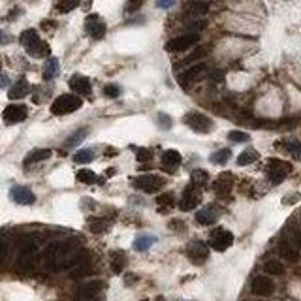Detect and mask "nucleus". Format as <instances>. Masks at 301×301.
<instances>
[{
    "label": "nucleus",
    "instance_id": "obj_1",
    "mask_svg": "<svg viewBox=\"0 0 301 301\" xmlns=\"http://www.w3.org/2000/svg\"><path fill=\"white\" fill-rule=\"evenodd\" d=\"M19 42H21V46L25 47V51H27L28 55L34 56V58H44V56H49V53H51L49 44H46V42L40 38V34H38L34 28L23 30L21 36H19Z\"/></svg>",
    "mask_w": 301,
    "mask_h": 301
},
{
    "label": "nucleus",
    "instance_id": "obj_2",
    "mask_svg": "<svg viewBox=\"0 0 301 301\" xmlns=\"http://www.w3.org/2000/svg\"><path fill=\"white\" fill-rule=\"evenodd\" d=\"M81 105H83L81 96H77V94H60L51 103V113L53 115H68V113L77 111Z\"/></svg>",
    "mask_w": 301,
    "mask_h": 301
},
{
    "label": "nucleus",
    "instance_id": "obj_3",
    "mask_svg": "<svg viewBox=\"0 0 301 301\" xmlns=\"http://www.w3.org/2000/svg\"><path fill=\"white\" fill-rule=\"evenodd\" d=\"M40 245H42V237L38 234H28L21 239V256H19L21 267L30 269V265H32L30 260H32V256L36 254L38 249H40Z\"/></svg>",
    "mask_w": 301,
    "mask_h": 301
},
{
    "label": "nucleus",
    "instance_id": "obj_4",
    "mask_svg": "<svg viewBox=\"0 0 301 301\" xmlns=\"http://www.w3.org/2000/svg\"><path fill=\"white\" fill-rule=\"evenodd\" d=\"M183 121L190 130L198 132V134H209L213 130V119H209L203 113H187Z\"/></svg>",
    "mask_w": 301,
    "mask_h": 301
},
{
    "label": "nucleus",
    "instance_id": "obj_5",
    "mask_svg": "<svg viewBox=\"0 0 301 301\" xmlns=\"http://www.w3.org/2000/svg\"><path fill=\"white\" fill-rule=\"evenodd\" d=\"M198 42H200V34L198 32H188V34L169 40L166 44V51H169V53H183V51H188L190 47L196 46Z\"/></svg>",
    "mask_w": 301,
    "mask_h": 301
},
{
    "label": "nucleus",
    "instance_id": "obj_6",
    "mask_svg": "<svg viewBox=\"0 0 301 301\" xmlns=\"http://www.w3.org/2000/svg\"><path fill=\"white\" fill-rule=\"evenodd\" d=\"M134 187L140 188L141 192H145V194H154V192H158L160 188L164 187V179L160 177V175H140V177H136L134 181Z\"/></svg>",
    "mask_w": 301,
    "mask_h": 301
},
{
    "label": "nucleus",
    "instance_id": "obj_7",
    "mask_svg": "<svg viewBox=\"0 0 301 301\" xmlns=\"http://www.w3.org/2000/svg\"><path fill=\"white\" fill-rule=\"evenodd\" d=\"M85 30L93 40H102L105 36V32H107V27H105V21L100 15L91 13L85 19Z\"/></svg>",
    "mask_w": 301,
    "mask_h": 301
},
{
    "label": "nucleus",
    "instance_id": "obj_8",
    "mask_svg": "<svg viewBox=\"0 0 301 301\" xmlns=\"http://www.w3.org/2000/svg\"><path fill=\"white\" fill-rule=\"evenodd\" d=\"M292 166L284 160H269V168H267V175L273 185H281L282 181L286 179V175L290 173Z\"/></svg>",
    "mask_w": 301,
    "mask_h": 301
},
{
    "label": "nucleus",
    "instance_id": "obj_9",
    "mask_svg": "<svg viewBox=\"0 0 301 301\" xmlns=\"http://www.w3.org/2000/svg\"><path fill=\"white\" fill-rule=\"evenodd\" d=\"M234 243V234L232 232H228L224 228H220V230H215L213 234H211V239H209V245H211V249H215L218 252H224L228 251L230 247Z\"/></svg>",
    "mask_w": 301,
    "mask_h": 301
},
{
    "label": "nucleus",
    "instance_id": "obj_10",
    "mask_svg": "<svg viewBox=\"0 0 301 301\" xmlns=\"http://www.w3.org/2000/svg\"><path fill=\"white\" fill-rule=\"evenodd\" d=\"M28 117V109L27 105H21V103H9L8 107L2 113V119L6 124H17V122H23Z\"/></svg>",
    "mask_w": 301,
    "mask_h": 301
},
{
    "label": "nucleus",
    "instance_id": "obj_11",
    "mask_svg": "<svg viewBox=\"0 0 301 301\" xmlns=\"http://www.w3.org/2000/svg\"><path fill=\"white\" fill-rule=\"evenodd\" d=\"M251 290H252L254 296H260V298H267V296H271L273 292H275V284L269 277H265V275H258V277H254L252 284H251Z\"/></svg>",
    "mask_w": 301,
    "mask_h": 301
},
{
    "label": "nucleus",
    "instance_id": "obj_12",
    "mask_svg": "<svg viewBox=\"0 0 301 301\" xmlns=\"http://www.w3.org/2000/svg\"><path fill=\"white\" fill-rule=\"evenodd\" d=\"M9 198H11L15 203H19V205H32V203L36 201L34 192L28 187H21V185H17V187H13L9 190Z\"/></svg>",
    "mask_w": 301,
    "mask_h": 301
},
{
    "label": "nucleus",
    "instance_id": "obj_13",
    "mask_svg": "<svg viewBox=\"0 0 301 301\" xmlns=\"http://www.w3.org/2000/svg\"><path fill=\"white\" fill-rule=\"evenodd\" d=\"M187 254L194 263H203L209 256V249L203 241H190L187 247Z\"/></svg>",
    "mask_w": 301,
    "mask_h": 301
},
{
    "label": "nucleus",
    "instance_id": "obj_14",
    "mask_svg": "<svg viewBox=\"0 0 301 301\" xmlns=\"http://www.w3.org/2000/svg\"><path fill=\"white\" fill-rule=\"evenodd\" d=\"M68 85H70V89H72L74 94H77V96H89V94L93 93L91 79L85 77V75H72Z\"/></svg>",
    "mask_w": 301,
    "mask_h": 301
},
{
    "label": "nucleus",
    "instance_id": "obj_15",
    "mask_svg": "<svg viewBox=\"0 0 301 301\" xmlns=\"http://www.w3.org/2000/svg\"><path fill=\"white\" fill-rule=\"evenodd\" d=\"M198 203H200V192L194 187H188L183 198H181V201H179V209L181 211H192L198 207Z\"/></svg>",
    "mask_w": 301,
    "mask_h": 301
},
{
    "label": "nucleus",
    "instance_id": "obj_16",
    "mask_svg": "<svg viewBox=\"0 0 301 301\" xmlns=\"http://www.w3.org/2000/svg\"><path fill=\"white\" fill-rule=\"evenodd\" d=\"M102 288H103L102 281H91L81 284V286L77 288V294H79V298H83V300H94V298L100 296Z\"/></svg>",
    "mask_w": 301,
    "mask_h": 301
},
{
    "label": "nucleus",
    "instance_id": "obj_17",
    "mask_svg": "<svg viewBox=\"0 0 301 301\" xmlns=\"http://www.w3.org/2000/svg\"><path fill=\"white\" fill-rule=\"evenodd\" d=\"M203 72H205V64H194L190 66L187 72H183V74L179 75V83L183 85L185 89H187L188 83H194V81H198L201 75H203Z\"/></svg>",
    "mask_w": 301,
    "mask_h": 301
},
{
    "label": "nucleus",
    "instance_id": "obj_18",
    "mask_svg": "<svg viewBox=\"0 0 301 301\" xmlns=\"http://www.w3.org/2000/svg\"><path fill=\"white\" fill-rule=\"evenodd\" d=\"M209 11V4L205 0H190L187 6H185V13L190 17H200V15H205Z\"/></svg>",
    "mask_w": 301,
    "mask_h": 301
},
{
    "label": "nucleus",
    "instance_id": "obj_19",
    "mask_svg": "<svg viewBox=\"0 0 301 301\" xmlns=\"http://www.w3.org/2000/svg\"><path fill=\"white\" fill-rule=\"evenodd\" d=\"M28 93H30V83H28L25 77H21L17 83L8 91V96L9 100H21V98H25Z\"/></svg>",
    "mask_w": 301,
    "mask_h": 301
},
{
    "label": "nucleus",
    "instance_id": "obj_20",
    "mask_svg": "<svg viewBox=\"0 0 301 301\" xmlns=\"http://www.w3.org/2000/svg\"><path fill=\"white\" fill-rule=\"evenodd\" d=\"M234 187V175L232 173H220L218 179H216L215 183V190L220 194V196H226V194H230V190Z\"/></svg>",
    "mask_w": 301,
    "mask_h": 301
},
{
    "label": "nucleus",
    "instance_id": "obj_21",
    "mask_svg": "<svg viewBox=\"0 0 301 301\" xmlns=\"http://www.w3.org/2000/svg\"><path fill=\"white\" fill-rule=\"evenodd\" d=\"M181 162H183V156H181L179 150L168 149L162 152V164H164L166 168H171V171H173V168H177Z\"/></svg>",
    "mask_w": 301,
    "mask_h": 301
},
{
    "label": "nucleus",
    "instance_id": "obj_22",
    "mask_svg": "<svg viewBox=\"0 0 301 301\" xmlns=\"http://www.w3.org/2000/svg\"><path fill=\"white\" fill-rule=\"evenodd\" d=\"M216 218H218V215H216V211L213 207H205V209H201V211H198L196 213V220L203 226L215 224Z\"/></svg>",
    "mask_w": 301,
    "mask_h": 301
},
{
    "label": "nucleus",
    "instance_id": "obj_23",
    "mask_svg": "<svg viewBox=\"0 0 301 301\" xmlns=\"http://www.w3.org/2000/svg\"><path fill=\"white\" fill-rule=\"evenodd\" d=\"M58 70H60V64H58V58L55 56H49L47 58L46 66H44V79L46 81H51L58 75Z\"/></svg>",
    "mask_w": 301,
    "mask_h": 301
},
{
    "label": "nucleus",
    "instance_id": "obj_24",
    "mask_svg": "<svg viewBox=\"0 0 301 301\" xmlns=\"http://www.w3.org/2000/svg\"><path fill=\"white\" fill-rule=\"evenodd\" d=\"M154 243H156V237H154V235H138L136 241H134V251L145 252V251H149Z\"/></svg>",
    "mask_w": 301,
    "mask_h": 301
},
{
    "label": "nucleus",
    "instance_id": "obj_25",
    "mask_svg": "<svg viewBox=\"0 0 301 301\" xmlns=\"http://www.w3.org/2000/svg\"><path fill=\"white\" fill-rule=\"evenodd\" d=\"M279 254L282 256V260H286V262H298V258H300L298 249L292 243H282L279 247Z\"/></svg>",
    "mask_w": 301,
    "mask_h": 301
},
{
    "label": "nucleus",
    "instance_id": "obj_26",
    "mask_svg": "<svg viewBox=\"0 0 301 301\" xmlns=\"http://www.w3.org/2000/svg\"><path fill=\"white\" fill-rule=\"evenodd\" d=\"M124 267H126V256H124V252L122 251H115V252H111V269L113 273H122L124 271Z\"/></svg>",
    "mask_w": 301,
    "mask_h": 301
},
{
    "label": "nucleus",
    "instance_id": "obj_27",
    "mask_svg": "<svg viewBox=\"0 0 301 301\" xmlns=\"http://www.w3.org/2000/svg\"><path fill=\"white\" fill-rule=\"evenodd\" d=\"M51 154H53V152H51V149L32 150V152H28V156L25 158V166H28V164H36V162H42V160H47Z\"/></svg>",
    "mask_w": 301,
    "mask_h": 301
},
{
    "label": "nucleus",
    "instance_id": "obj_28",
    "mask_svg": "<svg viewBox=\"0 0 301 301\" xmlns=\"http://www.w3.org/2000/svg\"><path fill=\"white\" fill-rule=\"evenodd\" d=\"M260 158V154H258V150L254 149H247L243 150L239 156H237V164L239 166H249V164H252V162H256V160Z\"/></svg>",
    "mask_w": 301,
    "mask_h": 301
},
{
    "label": "nucleus",
    "instance_id": "obj_29",
    "mask_svg": "<svg viewBox=\"0 0 301 301\" xmlns=\"http://www.w3.org/2000/svg\"><path fill=\"white\" fill-rule=\"evenodd\" d=\"M190 181H192L194 187H205L207 181H209V173H207L205 169H194L190 173Z\"/></svg>",
    "mask_w": 301,
    "mask_h": 301
},
{
    "label": "nucleus",
    "instance_id": "obj_30",
    "mask_svg": "<svg viewBox=\"0 0 301 301\" xmlns=\"http://www.w3.org/2000/svg\"><path fill=\"white\" fill-rule=\"evenodd\" d=\"M79 4H81V0H56L55 8L56 11H60V13H70V11L77 8Z\"/></svg>",
    "mask_w": 301,
    "mask_h": 301
},
{
    "label": "nucleus",
    "instance_id": "obj_31",
    "mask_svg": "<svg viewBox=\"0 0 301 301\" xmlns=\"http://www.w3.org/2000/svg\"><path fill=\"white\" fill-rule=\"evenodd\" d=\"M75 179H77L79 183H83V185H93V183L98 181V177H96V173H94L93 169H79Z\"/></svg>",
    "mask_w": 301,
    "mask_h": 301
},
{
    "label": "nucleus",
    "instance_id": "obj_32",
    "mask_svg": "<svg viewBox=\"0 0 301 301\" xmlns=\"http://www.w3.org/2000/svg\"><path fill=\"white\" fill-rule=\"evenodd\" d=\"M94 160V150L93 149H79L74 154L75 164H89Z\"/></svg>",
    "mask_w": 301,
    "mask_h": 301
},
{
    "label": "nucleus",
    "instance_id": "obj_33",
    "mask_svg": "<svg viewBox=\"0 0 301 301\" xmlns=\"http://www.w3.org/2000/svg\"><path fill=\"white\" fill-rule=\"evenodd\" d=\"M263 271L267 275H282L284 273V265L281 263V260H267L263 265Z\"/></svg>",
    "mask_w": 301,
    "mask_h": 301
},
{
    "label": "nucleus",
    "instance_id": "obj_34",
    "mask_svg": "<svg viewBox=\"0 0 301 301\" xmlns=\"http://www.w3.org/2000/svg\"><path fill=\"white\" fill-rule=\"evenodd\" d=\"M87 134H89L87 128H79V130H75L74 134H70V136H68L66 145H68V147H74V145H77V143H81V141L87 138Z\"/></svg>",
    "mask_w": 301,
    "mask_h": 301
},
{
    "label": "nucleus",
    "instance_id": "obj_35",
    "mask_svg": "<svg viewBox=\"0 0 301 301\" xmlns=\"http://www.w3.org/2000/svg\"><path fill=\"white\" fill-rule=\"evenodd\" d=\"M158 209L160 213H166V209H169V207H173V203H175V200H173V194L171 192H166V194H162V196H158Z\"/></svg>",
    "mask_w": 301,
    "mask_h": 301
},
{
    "label": "nucleus",
    "instance_id": "obj_36",
    "mask_svg": "<svg viewBox=\"0 0 301 301\" xmlns=\"http://www.w3.org/2000/svg\"><path fill=\"white\" fill-rule=\"evenodd\" d=\"M230 154H232V150L230 149H220V150H216V152H213L211 154V162L213 164H226L228 160H230Z\"/></svg>",
    "mask_w": 301,
    "mask_h": 301
},
{
    "label": "nucleus",
    "instance_id": "obj_37",
    "mask_svg": "<svg viewBox=\"0 0 301 301\" xmlns=\"http://www.w3.org/2000/svg\"><path fill=\"white\" fill-rule=\"evenodd\" d=\"M89 230L93 232V234H102L107 230V222L103 220V218H91L89 220Z\"/></svg>",
    "mask_w": 301,
    "mask_h": 301
},
{
    "label": "nucleus",
    "instance_id": "obj_38",
    "mask_svg": "<svg viewBox=\"0 0 301 301\" xmlns=\"http://www.w3.org/2000/svg\"><path fill=\"white\" fill-rule=\"evenodd\" d=\"M209 47H198L196 51H192V55H188L185 60H183V64H192L194 60H198V58H201V56H207L209 55Z\"/></svg>",
    "mask_w": 301,
    "mask_h": 301
},
{
    "label": "nucleus",
    "instance_id": "obj_39",
    "mask_svg": "<svg viewBox=\"0 0 301 301\" xmlns=\"http://www.w3.org/2000/svg\"><path fill=\"white\" fill-rule=\"evenodd\" d=\"M228 140H232L234 143H245V141L251 140V136L247 132H241V130H232L228 134Z\"/></svg>",
    "mask_w": 301,
    "mask_h": 301
},
{
    "label": "nucleus",
    "instance_id": "obj_40",
    "mask_svg": "<svg viewBox=\"0 0 301 301\" xmlns=\"http://www.w3.org/2000/svg\"><path fill=\"white\" fill-rule=\"evenodd\" d=\"M284 147H286V150L290 152V154H294V156H300L301 154V143L296 140H290L284 143Z\"/></svg>",
    "mask_w": 301,
    "mask_h": 301
},
{
    "label": "nucleus",
    "instance_id": "obj_41",
    "mask_svg": "<svg viewBox=\"0 0 301 301\" xmlns=\"http://www.w3.org/2000/svg\"><path fill=\"white\" fill-rule=\"evenodd\" d=\"M103 94H105L107 98H117V96L121 94V89H119V85L109 83V85H105V87H103Z\"/></svg>",
    "mask_w": 301,
    "mask_h": 301
},
{
    "label": "nucleus",
    "instance_id": "obj_42",
    "mask_svg": "<svg viewBox=\"0 0 301 301\" xmlns=\"http://www.w3.org/2000/svg\"><path fill=\"white\" fill-rule=\"evenodd\" d=\"M143 2H145V0H126L124 11H126V13H134V11H138V9L143 6Z\"/></svg>",
    "mask_w": 301,
    "mask_h": 301
},
{
    "label": "nucleus",
    "instance_id": "obj_43",
    "mask_svg": "<svg viewBox=\"0 0 301 301\" xmlns=\"http://www.w3.org/2000/svg\"><path fill=\"white\" fill-rule=\"evenodd\" d=\"M158 122H160V126H162V130H169V128H171V124H173L171 117L166 115V113H158Z\"/></svg>",
    "mask_w": 301,
    "mask_h": 301
},
{
    "label": "nucleus",
    "instance_id": "obj_44",
    "mask_svg": "<svg viewBox=\"0 0 301 301\" xmlns=\"http://www.w3.org/2000/svg\"><path fill=\"white\" fill-rule=\"evenodd\" d=\"M136 152H138V160H140V162H145V160L152 158V152H150L149 149H138Z\"/></svg>",
    "mask_w": 301,
    "mask_h": 301
},
{
    "label": "nucleus",
    "instance_id": "obj_45",
    "mask_svg": "<svg viewBox=\"0 0 301 301\" xmlns=\"http://www.w3.org/2000/svg\"><path fill=\"white\" fill-rule=\"evenodd\" d=\"M292 245L296 247V249H301V230H296L294 235H292Z\"/></svg>",
    "mask_w": 301,
    "mask_h": 301
},
{
    "label": "nucleus",
    "instance_id": "obj_46",
    "mask_svg": "<svg viewBox=\"0 0 301 301\" xmlns=\"http://www.w3.org/2000/svg\"><path fill=\"white\" fill-rule=\"evenodd\" d=\"M6 256H8V245L0 239V263L6 260Z\"/></svg>",
    "mask_w": 301,
    "mask_h": 301
},
{
    "label": "nucleus",
    "instance_id": "obj_47",
    "mask_svg": "<svg viewBox=\"0 0 301 301\" xmlns=\"http://www.w3.org/2000/svg\"><path fill=\"white\" fill-rule=\"evenodd\" d=\"M9 42H11V36H8L4 30H0V46H6Z\"/></svg>",
    "mask_w": 301,
    "mask_h": 301
},
{
    "label": "nucleus",
    "instance_id": "obj_48",
    "mask_svg": "<svg viewBox=\"0 0 301 301\" xmlns=\"http://www.w3.org/2000/svg\"><path fill=\"white\" fill-rule=\"evenodd\" d=\"M171 4H175V0H156V6H158V8H169Z\"/></svg>",
    "mask_w": 301,
    "mask_h": 301
},
{
    "label": "nucleus",
    "instance_id": "obj_49",
    "mask_svg": "<svg viewBox=\"0 0 301 301\" xmlns=\"http://www.w3.org/2000/svg\"><path fill=\"white\" fill-rule=\"evenodd\" d=\"M8 75H4V74H0V89H6L8 87Z\"/></svg>",
    "mask_w": 301,
    "mask_h": 301
},
{
    "label": "nucleus",
    "instance_id": "obj_50",
    "mask_svg": "<svg viewBox=\"0 0 301 301\" xmlns=\"http://www.w3.org/2000/svg\"><path fill=\"white\" fill-rule=\"evenodd\" d=\"M211 77H213V81H222L224 74H222V72H213V74H211Z\"/></svg>",
    "mask_w": 301,
    "mask_h": 301
},
{
    "label": "nucleus",
    "instance_id": "obj_51",
    "mask_svg": "<svg viewBox=\"0 0 301 301\" xmlns=\"http://www.w3.org/2000/svg\"><path fill=\"white\" fill-rule=\"evenodd\" d=\"M0 70H2V60H0Z\"/></svg>",
    "mask_w": 301,
    "mask_h": 301
}]
</instances>
